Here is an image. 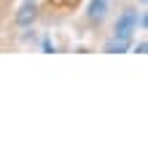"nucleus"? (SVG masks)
Wrapping results in <instances>:
<instances>
[{
    "mask_svg": "<svg viewBox=\"0 0 148 148\" xmlns=\"http://www.w3.org/2000/svg\"><path fill=\"white\" fill-rule=\"evenodd\" d=\"M38 16H40L38 0H24V3L16 8V14H14V24H16L19 30H30L32 24L38 22Z\"/></svg>",
    "mask_w": 148,
    "mask_h": 148,
    "instance_id": "7ed1b4c3",
    "label": "nucleus"
},
{
    "mask_svg": "<svg viewBox=\"0 0 148 148\" xmlns=\"http://www.w3.org/2000/svg\"><path fill=\"white\" fill-rule=\"evenodd\" d=\"M132 3H135L137 8H145V5H148V0H132Z\"/></svg>",
    "mask_w": 148,
    "mask_h": 148,
    "instance_id": "423d86ee",
    "label": "nucleus"
},
{
    "mask_svg": "<svg viewBox=\"0 0 148 148\" xmlns=\"http://www.w3.org/2000/svg\"><path fill=\"white\" fill-rule=\"evenodd\" d=\"M129 46H132V40H121V38L108 35V40L102 43V51L105 54H124V51H129Z\"/></svg>",
    "mask_w": 148,
    "mask_h": 148,
    "instance_id": "20e7f679",
    "label": "nucleus"
},
{
    "mask_svg": "<svg viewBox=\"0 0 148 148\" xmlns=\"http://www.w3.org/2000/svg\"><path fill=\"white\" fill-rule=\"evenodd\" d=\"M145 49H148L145 38H140V43H135V46H129V51H135V54H145Z\"/></svg>",
    "mask_w": 148,
    "mask_h": 148,
    "instance_id": "39448f33",
    "label": "nucleus"
},
{
    "mask_svg": "<svg viewBox=\"0 0 148 148\" xmlns=\"http://www.w3.org/2000/svg\"><path fill=\"white\" fill-rule=\"evenodd\" d=\"M110 0H89L84 8V27L89 32H97L105 27V22L110 19Z\"/></svg>",
    "mask_w": 148,
    "mask_h": 148,
    "instance_id": "f03ea898",
    "label": "nucleus"
},
{
    "mask_svg": "<svg viewBox=\"0 0 148 148\" xmlns=\"http://www.w3.org/2000/svg\"><path fill=\"white\" fill-rule=\"evenodd\" d=\"M137 11H140V8L135 3L121 5V11L113 16V22H110V35L121 38V40H135V35H137Z\"/></svg>",
    "mask_w": 148,
    "mask_h": 148,
    "instance_id": "f257e3e1",
    "label": "nucleus"
}]
</instances>
